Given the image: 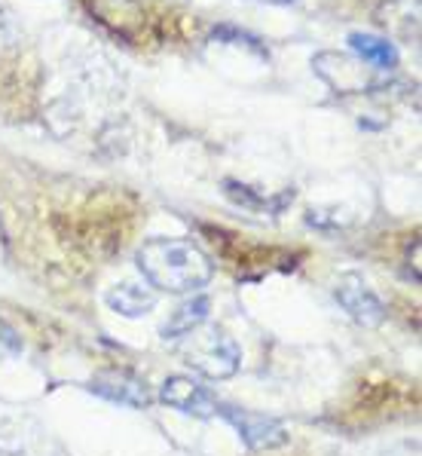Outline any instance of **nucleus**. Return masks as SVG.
<instances>
[{"label": "nucleus", "mask_w": 422, "mask_h": 456, "mask_svg": "<svg viewBox=\"0 0 422 456\" xmlns=\"http://www.w3.org/2000/svg\"><path fill=\"white\" fill-rule=\"evenodd\" d=\"M223 193H227V200L236 202L239 208H245V212H257V215H281L294 202V196H297L294 191L264 196L251 184H239V181H233V178L223 181Z\"/></svg>", "instance_id": "obj_8"}, {"label": "nucleus", "mask_w": 422, "mask_h": 456, "mask_svg": "<svg viewBox=\"0 0 422 456\" xmlns=\"http://www.w3.org/2000/svg\"><path fill=\"white\" fill-rule=\"evenodd\" d=\"M159 402H163L166 408L187 413V417H196V419L217 417V404H221L206 386L196 383L193 377H168V380L159 386Z\"/></svg>", "instance_id": "obj_6"}, {"label": "nucleus", "mask_w": 422, "mask_h": 456, "mask_svg": "<svg viewBox=\"0 0 422 456\" xmlns=\"http://www.w3.org/2000/svg\"><path fill=\"white\" fill-rule=\"evenodd\" d=\"M217 417L227 419L251 451H270V447H279L288 441L285 423L276 417H266V413L245 411L236 408V404H217Z\"/></svg>", "instance_id": "obj_4"}, {"label": "nucleus", "mask_w": 422, "mask_h": 456, "mask_svg": "<svg viewBox=\"0 0 422 456\" xmlns=\"http://www.w3.org/2000/svg\"><path fill=\"white\" fill-rule=\"evenodd\" d=\"M334 297H337V304L346 310L349 319L361 328H379L385 322V315H389L385 304L379 300V294L370 289L368 279L358 276V273H343V276L337 279Z\"/></svg>", "instance_id": "obj_3"}, {"label": "nucleus", "mask_w": 422, "mask_h": 456, "mask_svg": "<svg viewBox=\"0 0 422 456\" xmlns=\"http://www.w3.org/2000/svg\"><path fill=\"white\" fill-rule=\"evenodd\" d=\"M264 4H276V6H288V4H294V0H264Z\"/></svg>", "instance_id": "obj_13"}, {"label": "nucleus", "mask_w": 422, "mask_h": 456, "mask_svg": "<svg viewBox=\"0 0 422 456\" xmlns=\"http://www.w3.org/2000/svg\"><path fill=\"white\" fill-rule=\"evenodd\" d=\"M208 313H211V300L206 294H196V297L184 300L178 310H172V315H168L163 322V328H159V337H163V340H178V337L193 334L196 328L206 325Z\"/></svg>", "instance_id": "obj_10"}, {"label": "nucleus", "mask_w": 422, "mask_h": 456, "mask_svg": "<svg viewBox=\"0 0 422 456\" xmlns=\"http://www.w3.org/2000/svg\"><path fill=\"white\" fill-rule=\"evenodd\" d=\"M104 304L108 310H114L123 319H141L157 306V291L150 285H138V282H117L114 289L104 294Z\"/></svg>", "instance_id": "obj_9"}, {"label": "nucleus", "mask_w": 422, "mask_h": 456, "mask_svg": "<svg viewBox=\"0 0 422 456\" xmlns=\"http://www.w3.org/2000/svg\"><path fill=\"white\" fill-rule=\"evenodd\" d=\"M16 355H22V337L16 334V328L0 319V362L16 359Z\"/></svg>", "instance_id": "obj_12"}, {"label": "nucleus", "mask_w": 422, "mask_h": 456, "mask_svg": "<svg viewBox=\"0 0 422 456\" xmlns=\"http://www.w3.org/2000/svg\"><path fill=\"white\" fill-rule=\"evenodd\" d=\"M135 257L153 291L193 294L215 276L211 257L190 240H147Z\"/></svg>", "instance_id": "obj_1"}, {"label": "nucleus", "mask_w": 422, "mask_h": 456, "mask_svg": "<svg viewBox=\"0 0 422 456\" xmlns=\"http://www.w3.org/2000/svg\"><path fill=\"white\" fill-rule=\"evenodd\" d=\"M184 362L208 380H227L242 364V349L223 328H196L187 334Z\"/></svg>", "instance_id": "obj_2"}, {"label": "nucleus", "mask_w": 422, "mask_h": 456, "mask_svg": "<svg viewBox=\"0 0 422 456\" xmlns=\"http://www.w3.org/2000/svg\"><path fill=\"white\" fill-rule=\"evenodd\" d=\"M349 46L361 55V61H368L377 71H395L401 55L398 46L392 44L389 37H379V34H368V31H352L349 34Z\"/></svg>", "instance_id": "obj_11"}, {"label": "nucleus", "mask_w": 422, "mask_h": 456, "mask_svg": "<svg viewBox=\"0 0 422 456\" xmlns=\"http://www.w3.org/2000/svg\"><path fill=\"white\" fill-rule=\"evenodd\" d=\"M89 392H95L104 402H114V404L135 408V411L150 408V402H153V392H150V386H147V380L129 368L98 370L93 380H89Z\"/></svg>", "instance_id": "obj_5"}, {"label": "nucleus", "mask_w": 422, "mask_h": 456, "mask_svg": "<svg viewBox=\"0 0 422 456\" xmlns=\"http://www.w3.org/2000/svg\"><path fill=\"white\" fill-rule=\"evenodd\" d=\"M312 71L328 83L334 93L352 95V93H368L370 74L364 71V65L352 55L340 53H319L312 59Z\"/></svg>", "instance_id": "obj_7"}]
</instances>
